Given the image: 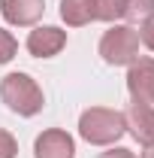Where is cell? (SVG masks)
Wrapping results in <instances>:
<instances>
[{
  "mask_svg": "<svg viewBox=\"0 0 154 158\" xmlns=\"http://www.w3.org/2000/svg\"><path fill=\"white\" fill-rule=\"evenodd\" d=\"M100 158H139V155L127 146H109L106 152H100Z\"/></svg>",
  "mask_w": 154,
  "mask_h": 158,
  "instance_id": "15",
  "label": "cell"
},
{
  "mask_svg": "<svg viewBox=\"0 0 154 158\" xmlns=\"http://www.w3.org/2000/svg\"><path fill=\"white\" fill-rule=\"evenodd\" d=\"M0 100L15 113V116H37L39 110L45 106V94H42V88L37 85V79L30 76V73H6V76L0 79Z\"/></svg>",
  "mask_w": 154,
  "mask_h": 158,
  "instance_id": "2",
  "label": "cell"
},
{
  "mask_svg": "<svg viewBox=\"0 0 154 158\" xmlns=\"http://www.w3.org/2000/svg\"><path fill=\"white\" fill-rule=\"evenodd\" d=\"M94 21H118L124 12V0H88Z\"/></svg>",
  "mask_w": 154,
  "mask_h": 158,
  "instance_id": "11",
  "label": "cell"
},
{
  "mask_svg": "<svg viewBox=\"0 0 154 158\" xmlns=\"http://www.w3.org/2000/svg\"><path fill=\"white\" fill-rule=\"evenodd\" d=\"M139 31L130 24H112L100 40V58L109 67H130L139 58Z\"/></svg>",
  "mask_w": 154,
  "mask_h": 158,
  "instance_id": "3",
  "label": "cell"
},
{
  "mask_svg": "<svg viewBox=\"0 0 154 158\" xmlns=\"http://www.w3.org/2000/svg\"><path fill=\"white\" fill-rule=\"evenodd\" d=\"M124 122H127V131L133 134L136 143H142V146H151L154 143V106L151 103L133 100L124 110Z\"/></svg>",
  "mask_w": 154,
  "mask_h": 158,
  "instance_id": "7",
  "label": "cell"
},
{
  "mask_svg": "<svg viewBox=\"0 0 154 158\" xmlns=\"http://www.w3.org/2000/svg\"><path fill=\"white\" fill-rule=\"evenodd\" d=\"M139 43H142L145 49H151V52H154V15L139 24Z\"/></svg>",
  "mask_w": 154,
  "mask_h": 158,
  "instance_id": "14",
  "label": "cell"
},
{
  "mask_svg": "<svg viewBox=\"0 0 154 158\" xmlns=\"http://www.w3.org/2000/svg\"><path fill=\"white\" fill-rule=\"evenodd\" d=\"M45 12V0H0V15L12 27H30Z\"/></svg>",
  "mask_w": 154,
  "mask_h": 158,
  "instance_id": "8",
  "label": "cell"
},
{
  "mask_svg": "<svg viewBox=\"0 0 154 158\" xmlns=\"http://www.w3.org/2000/svg\"><path fill=\"white\" fill-rule=\"evenodd\" d=\"M15 55H18V40L0 27V64H9Z\"/></svg>",
  "mask_w": 154,
  "mask_h": 158,
  "instance_id": "12",
  "label": "cell"
},
{
  "mask_svg": "<svg viewBox=\"0 0 154 158\" xmlns=\"http://www.w3.org/2000/svg\"><path fill=\"white\" fill-rule=\"evenodd\" d=\"M142 158H154V143H151V146H145V152H142Z\"/></svg>",
  "mask_w": 154,
  "mask_h": 158,
  "instance_id": "16",
  "label": "cell"
},
{
  "mask_svg": "<svg viewBox=\"0 0 154 158\" xmlns=\"http://www.w3.org/2000/svg\"><path fill=\"white\" fill-rule=\"evenodd\" d=\"M124 134H127V122L121 110L91 106L79 116V137L91 146H115Z\"/></svg>",
  "mask_w": 154,
  "mask_h": 158,
  "instance_id": "1",
  "label": "cell"
},
{
  "mask_svg": "<svg viewBox=\"0 0 154 158\" xmlns=\"http://www.w3.org/2000/svg\"><path fill=\"white\" fill-rule=\"evenodd\" d=\"M60 19L67 21V27H85L94 21L91 3L88 0H60Z\"/></svg>",
  "mask_w": 154,
  "mask_h": 158,
  "instance_id": "9",
  "label": "cell"
},
{
  "mask_svg": "<svg viewBox=\"0 0 154 158\" xmlns=\"http://www.w3.org/2000/svg\"><path fill=\"white\" fill-rule=\"evenodd\" d=\"M33 158H76V140L64 128H48L33 140Z\"/></svg>",
  "mask_w": 154,
  "mask_h": 158,
  "instance_id": "5",
  "label": "cell"
},
{
  "mask_svg": "<svg viewBox=\"0 0 154 158\" xmlns=\"http://www.w3.org/2000/svg\"><path fill=\"white\" fill-rule=\"evenodd\" d=\"M130 100H142L154 106V58H136L127 70Z\"/></svg>",
  "mask_w": 154,
  "mask_h": 158,
  "instance_id": "4",
  "label": "cell"
},
{
  "mask_svg": "<svg viewBox=\"0 0 154 158\" xmlns=\"http://www.w3.org/2000/svg\"><path fill=\"white\" fill-rule=\"evenodd\" d=\"M15 155H18V140L0 128V158H15Z\"/></svg>",
  "mask_w": 154,
  "mask_h": 158,
  "instance_id": "13",
  "label": "cell"
},
{
  "mask_svg": "<svg viewBox=\"0 0 154 158\" xmlns=\"http://www.w3.org/2000/svg\"><path fill=\"white\" fill-rule=\"evenodd\" d=\"M154 15V0H124V12L121 19L130 24H142L145 19Z\"/></svg>",
  "mask_w": 154,
  "mask_h": 158,
  "instance_id": "10",
  "label": "cell"
},
{
  "mask_svg": "<svg viewBox=\"0 0 154 158\" xmlns=\"http://www.w3.org/2000/svg\"><path fill=\"white\" fill-rule=\"evenodd\" d=\"M64 46H67V31L55 24H39L27 34V52L33 58H55Z\"/></svg>",
  "mask_w": 154,
  "mask_h": 158,
  "instance_id": "6",
  "label": "cell"
}]
</instances>
